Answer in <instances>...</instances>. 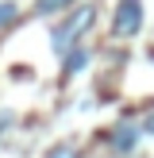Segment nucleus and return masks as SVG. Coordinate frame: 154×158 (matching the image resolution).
Here are the masks:
<instances>
[{
    "instance_id": "obj_1",
    "label": "nucleus",
    "mask_w": 154,
    "mask_h": 158,
    "mask_svg": "<svg viewBox=\"0 0 154 158\" xmlns=\"http://www.w3.org/2000/svg\"><path fill=\"white\" fill-rule=\"evenodd\" d=\"M92 19H96V12H92V8H81V12L69 15L66 23H58V27L50 31V39H54V54H66L69 46H77V39L92 27Z\"/></svg>"
},
{
    "instance_id": "obj_2",
    "label": "nucleus",
    "mask_w": 154,
    "mask_h": 158,
    "mask_svg": "<svg viewBox=\"0 0 154 158\" xmlns=\"http://www.w3.org/2000/svg\"><path fill=\"white\" fill-rule=\"evenodd\" d=\"M139 27H143V0H120L116 19H112V35L127 39V35H139Z\"/></svg>"
},
{
    "instance_id": "obj_3",
    "label": "nucleus",
    "mask_w": 154,
    "mask_h": 158,
    "mask_svg": "<svg viewBox=\"0 0 154 158\" xmlns=\"http://www.w3.org/2000/svg\"><path fill=\"white\" fill-rule=\"evenodd\" d=\"M139 135H143L139 123H116L112 135H108V143H112L116 154H127V151H135V147H139Z\"/></svg>"
},
{
    "instance_id": "obj_4",
    "label": "nucleus",
    "mask_w": 154,
    "mask_h": 158,
    "mask_svg": "<svg viewBox=\"0 0 154 158\" xmlns=\"http://www.w3.org/2000/svg\"><path fill=\"white\" fill-rule=\"evenodd\" d=\"M85 62H89V50H85V46H69V50L62 54V73H66V77H73L77 69L85 66Z\"/></svg>"
},
{
    "instance_id": "obj_5",
    "label": "nucleus",
    "mask_w": 154,
    "mask_h": 158,
    "mask_svg": "<svg viewBox=\"0 0 154 158\" xmlns=\"http://www.w3.org/2000/svg\"><path fill=\"white\" fill-rule=\"evenodd\" d=\"M69 4H77V0H35V15H58Z\"/></svg>"
},
{
    "instance_id": "obj_6",
    "label": "nucleus",
    "mask_w": 154,
    "mask_h": 158,
    "mask_svg": "<svg viewBox=\"0 0 154 158\" xmlns=\"http://www.w3.org/2000/svg\"><path fill=\"white\" fill-rule=\"evenodd\" d=\"M15 15H19V8H15L12 0H4V4H0V31H4L8 23H15Z\"/></svg>"
},
{
    "instance_id": "obj_7",
    "label": "nucleus",
    "mask_w": 154,
    "mask_h": 158,
    "mask_svg": "<svg viewBox=\"0 0 154 158\" xmlns=\"http://www.w3.org/2000/svg\"><path fill=\"white\" fill-rule=\"evenodd\" d=\"M46 158H81V154H77L69 143H58V147H50V151H46Z\"/></svg>"
},
{
    "instance_id": "obj_8",
    "label": "nucleus",
    "mask_w": 154,
    "mask_h": 158,
    "mask_svg": "<svg viewBox=\"0 0 154 158\" xmlns=\"http://www.w3.org/2000/svg\"><path fill=\"white\" fill-rule=\"evenodd\" d=\"M139 127H143V135H154V112H150V116H146V120H143V123H139Z\"/></svg>"
}]
</instances>
